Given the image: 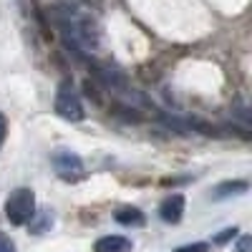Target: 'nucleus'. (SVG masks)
I'll list each match as a JSON object with an SVG mask.
<instances>
[{"label": "nucleus", "mask_w": 252, "mask_h": 252, "mask_svg": "<svg viewBox=\"0 0 252 252\" xmlns=\"http://www.w3.org/2000/svg\"><path fill=\"white\" fill-rule=\"evenodd\" d=\"M53 23L58 26L66 48H71L78 58L81 56H91V53L98 51L101 35H98V28L91 20V15L81 13L78 8L61 5V8L53 10Z\"/></svg>", "instance_id": "obj_1"}, {"label": "nucleus", "mask_w": 252, "mask_h": 252, "mask_svg": "<svg viewBox=\"0 0 252 252\" xmlns=\"http://www.w3.org/2000/svg\"><path fill=\"white\" fill-rule=\"evenodd\" d=\"M48 224H53V220H51V215H43V220H40L38 224H33V232L43 235V227H48Z\"/></svg>", "instance_id": "obj_13"}, {"label": "nucleus", "mask_w": 252, "mask_h": 252, "mask_svg": "<svg viewBox=\"0 0 252 252\" xmlns=\"http://www.w3.org/2000/svg\"><path fill=\"white\" fill-rule=\"evenodd\" d=\"M35 194H33V189L28 187H18L10 192V197L5 199V217L10 224L20 227V224H28L33 222L35 217Z\"/></svg>", "instance_id": "obj_2"}, {"label": "nucleus", "mask_w": 252, "mask_h": 252, "mask_svg": "<svg viewBox=\"0 0 252 252\" xmlns=\"http://www.w3.org/2000/svg\"><path fill=\"white\" fill-rule=\"evenodd\" d=\"M159 217L166 224H177L184 217V194H169L166 197L159 207Z\"/></svg>", "instance_id": "obj_5"}, {"label": "nucleus", "mask_w": 252, "mask_h": 252, "mask_svg": "<svg viewBox=\"0 0 252 252\" xmlns=\"http://www.w3.org/2000/svg\"><path fill=\"white\" fill-rule=\"evenodd\" d=\"M0 252H15V242L5 232H0Z\"/></svg>", "instance_id": "obj_11"}, {"label": "nucleus", "mask_w": 252, "mask_h": 252, "mask_svg": "<svg viewBox=\"0 0 252 252\" xmlns=\"http://www.w3.org/2000/svg\"><path fill=\"white\" fill-rule=\"evenodd\" d=\"M237 232H240L237 227H227V229H222V235H217V237H215V245H224L227 240L237 237Z\"/></svg>", "instance_id": "obj_9"}, {"label": "nucleus", "mask_w": 252, "mask_h": 252, "mask_svg": "<svg viewBox=\"0 0 252 252\" xmlns=\"http://www.w3.org/2000/svg\"><path fill=\"white\" fill-rule=\"evenodd\" d=\"M53 109H56V114H58L61 119H66V121H83V119H86V109H83L81 96H78L76 89L71 86V81L58 83Z\"/></svg>", "instance_id": "obj_3"}, {"label": "nucleus", "mask_w": 252, "mask_h": 252, "mask_svg": "<svg viewBox=\"0 0 252 252\" xmlns=\"http://www.w3.org/2000/svg\"><path fill=\"white\" fill-rule=\"evenodd\" d=\"M250 247H252V237L250 235H242L240 242H237V247H235V252H250Z\"/></svg>", "instance_id": "obj_12"}, {"label": "nucleus", "mask_w": 252, "mask_h": 252, "mask_svg": "<svg viewBox=\"0 0 252 252\" xmlns=\"http://www.w3.org/2000/svg\"><path fill=\"white\" fill-rule=\"evenodd\" d=\"M131 250L134 242L124 235H103L94 245V252H131Z\"/></svg>", "instance_id": "obj_6"}, {"label": "nucleus", "mask_w": 252, "mask_h": 252, "mask_svg": "<svg viewBox=\"0 0 252 252\" xmlns=\"http://www.w3.org/2000/svg\"><path fill=\"white\" fill-rule=\"evenodd\" d=\"M5 136H8V124H5V116L0 114V146H3Z\"/></svg>", "instance_id": "obj_14"}, {"label": "nucleus", "mask_w": 252, "mask_h": 252, "mask_svg": "<svg viewBox=\"0 0 252 252\" xmlns=\"http://www.w3.org/2000/svg\"><path fill=\"white\" fill-rule=\"evenodd\" d=\"M207 250H209L207 242H194V245H184V247H179L177 252H207Z\"/></svg>", "instance_id": "obj_10"}, {"label": "nucleus", "mask_w": 252, "mask_h": 252, "mask_svg": "<svg viewBox=\"0 0 252 252\" xmlns=\"http://www.w3.org/2000/svg\"><path fill=\"white\" fill-rule=\"evenodd\" d=\"M51 161L56 166V174L63 182H78L83 177V161L71 149H56L53 157H51Z\"/></svg>", "instance_id": "obj_4"}, {"label": "nucleus", "mask_w": 252, "mask_h": 252, "mask_svg": "<svg viewBox=\"0 0 252 252\" xmlns=\"http://www.w3.org/2000/svg\"><path fill=\"white\" fill-rule=\"evenodd\" d=\"M114 217L124 227H141L144 224V212H141V209H136V207H121Z\"/></svg>", "instance_id": "obj_7"}, {"label": "nucleus", "mask_w": 252, "mask_h": 252, "mask_svg": "<svg viewBox=\"0 0 252 252\" xmlns=\"http://www.w3.org/2000/svg\"><path fill=\"white\" fill-rule=\"evenodd\" d=\"M247 192V182H222L217 189L212 199H227V197H235V194H245Z\"/></svg>", "instance_id": "obj_8"}]
</instances>
